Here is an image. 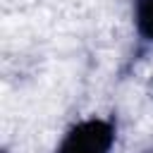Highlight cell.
Segmentation results:
<instances>
[{
  "instance_id": "6da1fadb",
  "label": "cell",
  "mask_w": 153,
  "mask_h": 153,
  "mask_svg": "<svg viewBox=\"0 0 153 153\" xmlns=\"http://www.w3.org/2000/svg\"><path fill=\"white\" fill-rule=\"evenodd\" d=\"M115 141V129L105 120H84L76 127H72L62 143L57 146V153H110Z\"/></svg>"
},
{
  "instance_id": "7a4b0ae2",
  "label": "cell",
  "mask_w": 153,
  "mask_h": 153,
  "mask_svg": "<svg viewBox=\"0 0 153 153\" xmlns=\"http://www.w3.org/2000/svg\"><path fill=\"white\" fill-rule=\"evenodd\" d=\"M136 29L143 38L153 41V0L136 2Z\"/></svg>"
}]
</instances>
